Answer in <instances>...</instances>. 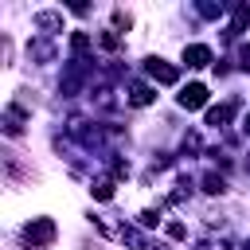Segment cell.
<instances>
[{
  "label": "cell",
  "instance_id": "2e32d148",
  "mask_svg": "<svg viewBox=\"0 0 250 250\" xmlns=\"http://www.w3.org/2000/svg\"><path fill=\"white\" fill-rule=\"evenodd\" d=\"M238 62H242V70H250V43H242V51H238Z\"/></svg>",
  "mask_w": 250,
  "mask_h": 250
},
{
  "label": "cell",
  "instance_id": "7c38bea8",
  "mask_svg": "<svg viewBox=\"0 0 250 250\" xmlns=\"http://www.w3.org/2000/svg\"><path fill=\"white\" fill-rule=\"evenodd\" d=\"M203 191L223 195V191H227V180H223V176H203Z\"/></svg>",
  "mask_w": 250,
  "mask_h": 250
},
{
  "label": "cell",
  "instance_id": "7a4b0ae2",
  "mask_svg": "<svg viewBox=\"0 0 250 250\" xmlns=\"http://www.w3.org/2000/svg\"><path fill=\"white\" fill-rule=\"evenodd\" d=\"M145 70H148V78H156L160 86H172V82L180 78V70H176V66H168L164 59H145Z\"/></svg>",
  "mask_w": 250,
  "mask_h": 250
},
{
  "label": "cell",
  "instance_id": "8992f818",
  "mask_svg": "<svg viewBox=\"0 0 250 250\" xmlns=\"http://www.w3.org/2000/svg\"><path fill=\"white\" fill-rule=\"evenodd\" d=\"M230 113H234V102H227V105H215V109H207V125L223 129V125L230 121Z\"/></svg>",
  "mask_w": 250,
  "mask_h": 250
},
{
  "label": "cell",
  "instance_id": "4fadbf2b",
  "mask_svg": "<svg viewBox=\"0 0 250 250\" xmlns=\"http://www.w3.org/2000/svg\"><path fill=\"white\" fill-rule=\"evenodd\" d=\"M98 43H102L105 51H113V47L121 43V35H117V31H102V35H98Z\"/></svg>",
  "mask_w": 250,
  "mask_h": 250
},
{
  "label": "cell",
  "instance_id": "52a82bcc",
  "mask_svg": "<svg viewBox=\"0 0 250 250\" xmlns=\"http://www.w3.org/2000/svg\"><path fill=\"white\" fill-rule=\"evenodd\" d=\"M35 27L39 31H62V16L59 12H39L35 16Z\"/></svg>",
  "mask_w": 250,
  "mask_h": 250
},
{
  "label": "cell",
  "instance_id": "8fae6325",
  "mask_svg": "<svg viewBox=\"0 0 250 250\" xmlns=\"http://www.w3.org/2000/svg\"><path fill=\"white\" fill-rule=\"evenodd\" d=\"M70 51H74V55H86V51H90V35H86V31H74V35H70Z\"/></svg>",
  "mask_w": 250,
  "mask_h": 250
},
{
  "label": "cell",
  "instance_id": "ba28073f",
  "mask_svg": "<svg viewBox=\"0 0 250 250\" xmlns=\"http://www.w3.org/2000/svg\"><path fill=\"white\" fill-rule=\"evenodd\" d=\"M4 129H8V133H12V137H16V133H20V129H23V113H20V109H16V105H8V113H4Z\"/></svg>",
  "mask_w": 250,
  "mask_h": 250
},
{
  "label": "cell",
  "instance_id": "e0dca14e",
  "mask_svg": "<svg viewBox=\"0 0 250 250\" xmlns=\"http://www.w3.org/2000/svg\"><path fill=\"white\" fill-rule=\"evenodd\" d=\"M168 238H184V223H168Z\"/></svg>",
  "mask_w": 250,
  "mask_h": 250
},
{
  "label": "cell",
  "instance_id": "5bb4252c",
  "mask_svg": "<svg viewBox=\"0 0 250 250\" xmlns=\"http://www.w3.org/2000/svg\"><path fill=\"white\" fill-rule=\"evenodd\" d=\"M199 16L215 20V16H223V4H199Z\"/></svg>",
  "mask_w": 250,
  "mask_h": 250
},
{
  "label": "cell",
  "instance_id": "9a60e30c",
  "mask_svg": "<svg viewBox=\"0 0 250 250\" xmlns=\"http://www.w3.org/2000/svg\"><path fill=\"white\" fill-rule=\"evenodd\" d=\"M156 223H160V211H152V207L141 211V227H156Z\"/></svg>",
  "mask_w": 250,
  "mask_h": 250
},
{
  "label": "cell",
  "instance_id": "ac0fdd59",
  "mask_svg": "<svg viewBox=\"0 0 250 250\" xmlns=\"http://www.w3.org/2000/svg\"><path fill=\"white\" fill-rule=\"evenodd\" d=\"M242 129H246V133H250V117H246V121H242Z\"/></svg>",
  "mask_w": 250,
  "mask_h": 250
},
{
  "label": "cell",
  "instance_id": "5b68a950",
  "mask_svg": "<svg viewBox=\"0 0 250 250\" xmlns=\"http://www.w3.org/2000/svg\"><path fill=\"white\" fill-rule=\"evenodd\" d=\"M156 94H152V86H145V82H133L129 86V105H148Z\"/></svg>",
  "mask_w": 250,
  "mask_h": 250
},
{
  "label": "cell",
  "instance_id": "30bf717a",
  "mask_svg": "<svg viewBox=\"0 0 250 250\" xmlns=\"http://www.w3.org/2000/svg\"><path fill=\"white\" fill-rule=\"evenodd\" d=\"M246 20H250V8H234V23H230V35H238V31H246Z\"/></svg>",
  "mask_w": 250,
  "mask_h": 250
},
{
  "label": "cell",
  "instance_id": "277c9868",
  "mask_svg": "<svg viewBox=\"0 0 250 250\" xmlns=\"http://www.w3.org/2000/svg\"><path fill=\"white\" fill-rule=\"evenodd\" d=\"M184 62H188V66H195V70H199V66H207V62H211V47H203V43L184 47Z\"/></svg>",
  "mask_w": 250,
  "mask_h": 250
},
{
  "label": "cell",
  "instance_id": "6da1fadb",
  "mask_svg": "<svg viewBox=\"0 0 250 250\" xmlns=\"http://www.w3.org/2000/svg\"><path fill=\"white\" fill-rule=\"evenodd\" d=\"M23 242H27L31 250H39V246L55 242V223H51V219H31V223L23 227Z\"/></svg>",
  "mask_w": 250,
  "mask_h": 250
},
{
  "label": "cell",
  "instance_id": "3957f363",
  "mask_svg": "<svg viewBox=\"0 0 250 250\" xmlns=\"http://www.w3.org/2000/svg\"><path fill=\"white\" fill-rule=\"evenodd\" d=\"M180 105H184V109H199V105H207V86H203V82L184 86V90H180Z\"/></svg>",
  "mask_w": 250,
  "mask_h": 250
},
{
  "label": "cell",
  "instance_id": "9c48e42d",
  "mask_svg": "<svg viewBox=\"0 0 250 250\" xmlns=\"http://www.w3.org/2000/svg\"><path fill=\"white\" fill-rule=\"evenodd\" d=\"M90 191H94V199H113V180H105V176H102V180H94V188H90Z\"/></svg>",
  "mask_w": 250,
  "mask_h": 250
},
{
  "label": "cell",
  "instance_id": "d6986e66",
  "mask_svg": "<svg viewBox=\"0 0 250 250\" xmlns=\"http://www.w3.org/2000/svg\"><path fill=\"white\" fill-rule=\"evenodd\" d=\"M246 168H250V160H246Z\"/></svg>",
  "mask_w": 250,
  "mask_h": 250
}]
</instances>
